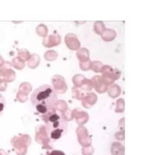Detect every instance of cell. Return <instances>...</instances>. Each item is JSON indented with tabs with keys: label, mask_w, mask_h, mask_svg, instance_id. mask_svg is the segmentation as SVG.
I'll return each instance as SVG.
<instances>
[{
	"label": "cell",
	"mask_w": 155,
	"mask_h": 155,
	"mask_svg": "<svg viewBox=\"0 0 155 155\" xmlns=\"http://www.w3.org/2000/svg\"><path fill=\"white\" fill-rule=\"evenodd\" d=\"M57 102L55 90L49 84L39 86L30 97V103L41 118H43L56 110Z\"/></svg>",
	"instance_id": "6da1fadb"
},
{
	"label": "cell",
	"mask_w": 155,
	"mask_h": 155,
	"mask_svg": "<svg viewBox=\"0 0 155 155\" xmlns=\"http://www.w3.org/2000/svg\"><path fill=\"white\" fill-rule=\"evenodd\" d=\"M41 119L45 122L48 135L52 140H57L67 133L68 122L63 114L57 109Z\"/></svg>",
	"instance_id": "7a4b0ae2"
},
{
	"label": "cell",
	"mask_w": 155,
	"mask_h": 155,
	"mask_svg": "<svg viewBox=\"0 0 155 155\" xmlns=\"http://www.w3.org/2000/svg\"><path fill=\"white\" fill-rule=\"evenodd\" d=\"M5 108V98L2 95H0V114L4 111Z\"/></svg>",
	"instance_id": "3957f363"
},
{
	"label": "cell",
	"mask_w": 155,
	"mask_h": 155,
	"mask_svg": "<svg viewBox=\"0 0 155 155\" xmlns=\"http://www.w3.org/2000/svg\"><path fill=\"white\" fill-rule=\"evenodd\" d=\"M47 155H66L65 153H63L62 151H59V150H54L52 152H50Z\"/></svg>",
	"instance_id": "277c9868"
}]
</instances>
